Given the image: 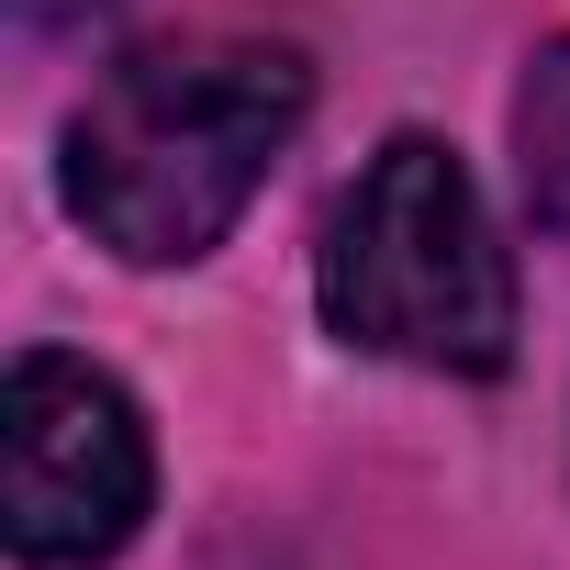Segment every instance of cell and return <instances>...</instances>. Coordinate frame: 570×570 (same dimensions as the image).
<instances>
[{"instance_id":"6da1fadb","label":"cell","mask_w":570,"mask_h":570,"mask_svg":"<svg viewBox=\"0 0 570 570\" xmlns=\"http://www.w3.org/2000/svg\"><path fill=\"white\" fill-rule=\"evenodd\" d=\"M303 112H314V68L292 46L257 35L146 46L68 112V157H57L68 213L124 268H190L235 235V213L257 202L268 157L303 135Z\"/></svg>"},{"instance_id":"7a4b0ae2","label":"cell","mask_w":570,"mask_h":570,"mask_svg":"<svg viewBox=\"0 0 570 570\" xmlns=\"http://www.w3.org/2000/svg\"><path fill=\"white\" fill-rule=\"evenodd\" d=\"M314 292H325V325L370 358L448 370V381H492L514 358V257L492 246V213L459 146L436 135H392L347 179Z\"/></svg>"},{"instance_id":"3957f363","label":"cell","mask_w":570,"mask_h":570,"mask_svg":"<svg viewBox=\"0 0 570 570\" xmlns=\"http://www.w3.org/2000/svg\"><path fill=\"white\" fill-rule=\"evenodd\" d=\"M157 503L146 414L112 370L23 347L0 381V537L35 570H101Z\"/></svg>"},{"instance_id":"277c9868","label":"cell","mask_w":570,"mask_h":570,"mask_svg":"<svg viewBox=\"0 0 570 570\" xmlns=\"http://www.w3.org/2000/svg\"><path fill=\"white\" fill-rule=\"evenodd\" d=\"M514 179H525V213L570 246V35L525 57V90H514Z\"/></svg>"},{"instance_id":"5b68a950","label":"cell","mask_w":570,"mask_h":570,"mask_svg":"<svg viewBox=\"0 0 570 570\" xmlns=\"http://www.w3.org/2000/svg\"><path fill=\"white\" fill-rule=\"evenodd\" d=\"M79 12H101V0H23V23H79Z\"/></svg>"}]
</instances>
